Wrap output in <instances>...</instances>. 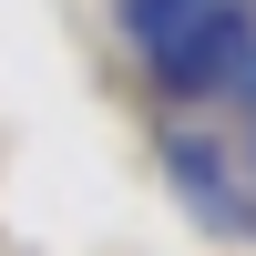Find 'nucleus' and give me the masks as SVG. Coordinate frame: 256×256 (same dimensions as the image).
I'll return each mask as SVG.
<instances>
[{
	"label": "nucleus",
	"mask_w": 256,
	"mask_h": 256,
	"mask_svg": "<svg viewBox=\"0 0 256 256\" xmlns=\"http://www.w3.org/2000/svg\"><path fill=\"white\" fill-rule=\"evenodd\" d=\"M246 62H256V10L246 0H216L205 20H184L154 52V82H164V102H205V92H236Z\"/></svg>",
	"instance_id": "f257e3e1"
},
{
	"label": "nucleus",
	"mask_w": 256,
	"mask_h": 256,
	"mask_svg": "<svg viewBox=\"0 0 256 256\" xmlns=\"http://www.w3.org/2000/svg\"><path fill=\"white\" fill-rule=\"evenodd\" d=\"M216 10V0H123V31L144 41V52H164V41L184 31V20H205Z\"/></svg>",
	"instance_id": "f03ea898"
}]
</instances>
